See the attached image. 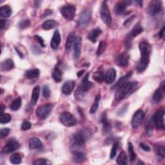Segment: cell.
Instances as JSON below:
<instances>
[{
    "mask_svg": "<svg viewBox=\"0 0 165 165\" xmlns=\"http://www.w3.org/2000/svg\"><path fill=\"white\" fill-rule=\"evenodd\" d=\"M43 147V143L39 138L32 137L29 140V148L30 150L41 149Z\"/></svg>",
    "mask_w": 165,
    "mask_h": 165,
    "instance_id": "21",
    "label": "cell"
},
{
    "mask_svg": "<svg viewBox=\"0 0 165 165\" xmlns=\"http://www.w3.org/2000/svg\"><path fill=\"white\" fill-rule=\"evenodd\" d=\"M86 159V155L83 151H76L74 152V156H73V161L75 162H81L85 161Z\"/></svg>",
    "mask_w": 165,
    "mask_h": 165,
    "instance_id": "29",
    "label": "cell"
},
{
    "mask_svg": "<svg viewBox=\"0 0 165 165\" xmlns=\"http://www.w3.org/2000/svg\"><path fill=\"white\" fill-rule=\"evenodd\" d=\"M129 59L130 56L127 53H121L119 54L116 59V64L118 66L125 67H127L129 65Z\"/></svg>",
    "mask_w": 165,
    "mask_h": 165,
    "instance_id": "14",
    "label": "cell"
},
{
    "mask_svg": "<svg viewBox=\"0 0 165 165\" xmlns=\"http://www.w3.org/2000/svg\"><path fill=\"white\" fill-rule=\"evenodd\" d=\"M12 11L8 5H4L0 8V16L3 18H8L12 15Z\"/></svg>",
    "mask_w": 165,
    "mask_h": 165,
    "instance_id": "30",
    "label": "cell"
},
{
    "mask_svg": "<svg viewBox=\"0 0 165 165\" xmlns=\"http://www.w3.org/2000/svg\"><path fill=\"white\" fill-rule=\"evenodd\" d=\"M88 76H89V74H86V75L84 77V78L82 80V83L79 86L78 89L82 92L83 93L86 94V92H87L88 91H89L91 87L92 86V83L89 81L88 80Z\"/></svg>",
    "mask_w": 165,
    "mask_h": 165,
    "instance_id": "13",
    "label": "cell"
},
{
    "mask_svg": "<svg viewBox=\"0 0 165 165\" xmlns=\"http://www.w3.org/2000/svg\"><path fill=\"white\" fill-rule=\"evenodd\" d=\"M86 137L83 132H76L71 135L70 145L73 148H79L85 146Z\"/></svg>",
    "mask_w": 165,
    "mask_h": 165,
    "instance_id": "3",
    "label": "cell"
},
{
    "mask_svg": "<svg viewBox=\"0 0 165 165\" xmlns=\"http://www.w3.org/2000/svg\"><path fill=\"white\" fill-rule=\"evenodd\" d=\"M43 96L46 98L49 97L50 96V88L47 85H45L43 87Z\"/></svg>",
    "mask_w": 165,
    "mask_h": 165,
    "instance_id": "46",
    "label": "cell"
},
{
    "mask_svg": "<svg viewBox=\"0 0 165 165\" xmlns=\"http://www.w3.org/2000/svg\"><path fill=\"white\" fill-rule=\"evenodd\" d=\"M143 29L141 27V25L138 23L135 25L132 30H131V32L129 34V37H130L131 38L135 37L138 35L141 34L143 32Z\"/></svg>",
    "mask_w": 165,
    "mask_h": 165,
    "instance_id": "28",
    "label": "cell"
},
{
    "mask_svg": "<svg viewBox=\"0 0 165 165\" xmlns=\"http://www.w3.org/2000/svg\"><path fill=\"white\" fill-rule=\"evenodd\" d=\"M100 14L101 18L103 20V21L107 25L108 27H110L112 24V19L110 12L107 5V2H103L101 5V10H100Z\"/></svg>",
    "mask_w": 165,
    "mask_h": 165,
    "instance_id": "4",
    "label": "cell"
},
{
    "mask_svg": "<svg viewBox=\"0 0 165 165\" xmlns=\"http://www.w3.org/2000/svg\"><path fill=\"white\" fill-rule=\"evenodd\" d=\"M58 25V23L56 20L48 19V20L45 21L43 23L42 27L45 30H50V29H52L54 27H56Z\"/></svg>",
    "mask_w": 165,
    "mask_h": 165,
    "instance_id": "31",
    "label": "cell"
},
{
    "mask_svg": "<svg viewBox=\"0 0 165 165\" xmlns=\"http://www.w3.org/2000/svg\"><path fill=\"white\" fill-rule=\"evenodd\" d=\"M14 49L16 50V52H17V54L19 55V58H23V54L19 51V50H18V48H16V47H14Z\"/></svg>",
    "mask_w": 165,
    "mask_h": 165,
    "instance_id": "57",
    "label": "cell"
},
{
    "mask_svg": "<svg viewBox=\"0 0 165 165\" xmlns=\"http://www.w3.org/2000/svg\"><path fill=\"white\" fill-rule=\"evenodd\" d=\"M145 118V113L141 110H138L134 114L132 119V126L133 129H137L140 125Z\"/></svg>",
    "mask_w": 165,
    "mask_h": 165,
    "instance_id": "10",
    "label": "cell"
},
{
    "mask_svg": "<svg viewBox=\"0 0 165 165\" xmlns=\"http://www.w3.org/2000/svg\"><path fill=\"white\" fill-rule=\"evenodd\" d=\"M32 126V124L29 121H24L21 124V129L23 130H28Z\"/></svg>",
    "mask_w": 165,
    "mask_h": 165,
    "instance_id": "47",
    "label": "cell"
},
{
    "mask_svg": "<svg viewBox=\"0 0 165 165\" xmlns=\"http://www.w3.org/2000/svg\"><path fill=\"white\" fill-rule=\"evenodd\" d=\"M132 75V72H129L128 74H126L124 76H123V77H121L118 81V82L112 86V89H114V88H118V87H119L124 83L126 82V81H127L131 77Z\"/></svg>",
    "mask_w": 165,
    "mask_h": 165,
    "instance_id": "32",
    "label": "cell"
},
{
    "mask_svg": "<svg viewBox=\"0 0 165 165\" xmlns=\"http://www.w3.org/2000/svg\"><path fill=\"white\" fill-rule=\"evenodd\" d=\"M139 50L141 51V58L137 66V70L139 72L145 71L150 63V56L151 51V45L146 41H142L139 45Z\"/></svg>",
    "mask_w": 165,
    "mask_h": 165,
    "instance_id": "1",
    "label": "cell"
},
{
    "mask_svg": "<svg viewBox=\"0 0 165 165\" xmlns=\"http://www.w3.org/2000/svg\"><path fill=\"white\" fill-rule=\"evenodd\" d=\"M11 121V116L8 113H3L0 118V123L2 124H6Z\"/></svg>",
    "mask_w": 165,
    "mask_h": 165,
    "instance_id": "43",
    "label": "cell"
},
{
    "mask_svg": "<svg viewBox=\"0 0 165 165\" xmlns=\"http://www.w3.org/2000/svg\"><path fill=\"white\" fill-rule=\"evenodd\" d=\"M118 146H119V145H118V142H116V143H113L112 148V150H111V152H110V159H113L116 156Z\"/></svg>",
    "mask_w": 165,
    "mask_h": 165,
    "instance_id": "45",
    "label": "cell"
},
{
    "mask_svg": "<svg viewBox=\"0 0 165 165\" xmlns=\"http://www.w3.org/2000/svg\"><path fill=\"white\" fill-rule=\"evenodd\" d=\"M162 10V3L161 1L151 2L147 8L148 14L151 16H156Z\"/></svg>",
    "mask_w": 165,
    "mask_h": 165,
    "instance_id": "9",
    "label": "cell"
},
{
    "mask_svg": "<svg viewBox=\"0 0 165 165\" xmlns=\"http://www.w3.org/2000/svg\"><path fill=\"white\" fill-rule=\"evenodd\" d=\"M140 147L145 151H150V148L148 145H147L145 143H141L140 144Z\"/></svg>",
    "mask_w": 165,
    "mask_h": 165,
    "instance_id": "53",
    "label": "cell"
},
{
    "mask_svg": "<svg viewBox=\"0 0 165 165\" xmlns=\"http://www.w3.org/2000/svg\"><path fill=\"white\" fill-rule=\"evenodd\" d=\"M101 34V30L99 28H96L92 29L88 35V39L91 42L95 43H96L99 36Z\"/></svg>",
    "mask_w": 165,
    "mask_h": 165,
    "instance_id": "23",
    "label": "cell"
},
{
    "mask_svg": "<svg viewBox=\"0 0 165 165\" xmlns=\"http://www.w3.org/2000/svg\"><path fill=\"white\" fill-rule=\"evenodd\" d=\"M135 2L139 5V6H140L141 7H143V1H135Z\"/></svg>",
    "mask_w": 165,
    "mask_h": 165,
    "instance_id": "58",
    "label": "cell"
},
{
    "mask_svg": "<svg viewBox=\"0 0 165 165\" xmlns=\"http://www.w3.org/2000/svg\"><path fill=\"white\" fill-rule=\"evenodd\" d=\"M101 99V95L100 94H97L96 96L95 100H94V102L93 103V105H92L91 110H90V113H95L96 112V111L98 109L99 107V101Z\"/></svg>",
    "mask_w": 165,
    "mask_h": 165,
    "instance_id": "36",
    "label": "cell"
},
{
    "mask_svg": "<svg viewBox=\"0 0 165 165\" xmlns=\"http://www.w3.org/2000/svg\"><path fill=\"white\" fill-rule=\"evenodd\" d=\"M34 39L40 43V45L42 47H45V41L43 40V38L40 36H38V35H35L34 36Z\"/></svg>",
    "mask_w": 165,
    "mask_h": 165,
    "instance_id": "49",
    "label": "cell"
},
{
    "mask_svg": "<svg viewBox=\"0 0 165 165\" xmlns=\"http://www.w3.org/2000/svg\"><path fill=\"white\" fill-rule=\"evenodd\" d=\"M21 103H22V100L21 97H18L15 100L13 101V102L11 103L10 105V108L13 111H17L19 109V108L21 106Z\"/></svg>",
    "mask_w": 165,
    "mask_h": 165,
    "instance_id": "34",
    "label": "cell"
},
{
    "mask_svg": "<svg viewBox=\"0 0 165 165\" xmlns=\"http://www.w3.org/2000/svg\"><path fill=\"white\" fill-rule=\"evenodd\" d=\"M154 124H155V122H154V118H152L150 120L149 123L147 124L146 128V133H147L148 135H150V134H151L152 131H153Z\"/></svg>",
    "mask_w": 165,
    "mask_h": 165,
    "instance_id": "42",
    "label": "cell"
},
{
    "mask_svg": "<svg viewBox=\"0 0 165 165\" xmlns=\"http://www.w3.org/2000/svg\"><path fill=\"white\" fill-rule=\"evenodd\" d=\"M164 30H165V27H163L162 28V29L160 30L159 33V38H162L163 36H164Z\"/></svg>",
    "mask_w": 165,
    "mask_h": 165,
    "instance_id": "55",
    "label": "cell"
},
{
    "mask_svg": "<svg viewBox=\"0 0 165 165\" xmlns=\"http://www.w3.org/2000/svg\"><path fill=\"white\" fill-rule=\"evenodd\" d=\"M93 78L97 82H101L105 80V75L103 71L99 70L93 74Z\"/></svg>",
    "mask_w": 165,
    "mask_h": 165,
    "instance_id": "37",
    "label": "cell"
},
{
    "mask_svg": "<svg viewBox=\"0 0 165 165\" xmlns=\"http://www.w3.org/2000/svg\"><path fill=\"white\" fill-rule=\"evenodd\" d=\"M101 122L103 125V132L104 134L108 133L111 130V124L107 119V116L105 112H104L101 118Z\"/></svg>",
    "mask_w": 165,
    "mask_h": 165,
    "instance_id": "22",
    "label": "cell"
},
{
    "mask_svg": "<svg viewBox=\"0 0 165 165\" xmlns=\"http://www.w3.org/2000/svg\"><path fill=\"white\" fill-rule=\"evenodd\" d=\"M129 151L130 154V161L133 162L136 159V154L134 151L133 145L131 143H129Z\"/></svg>",
    "mask_w": 165,
    "mask_h": 165,
    "instance_id": "41",
    "label": "cell"
},
{
    "mask_svg": "<svg viewBox=\"0 0 165 165\" xmlns=\"http://www.w3.org/2000/svg\"><path fill=\"white\" fill-rule=\"evenodd\" d=\"M7 25V21L6 20L1 19L0 21V28H1V30H3L4 28Z\"/></svg>",
    "mask_w": 165,
    "mask_h": 165,
    "instance_id": "54",
    "label": "cell"
},
{
    "mask_svg": "<svg viewBox=\"0 0 165 165\" xmlns=\"http://www.w3.org/2000/svg\"><path fill=\"white\" fill-rule=\"evenodd\" d=\"M31 50H32L33 54H34L36 55H40L42 53L41 49L37 46H32L31 47Z\"/></svg>",
    "mask_w": 165,
    "mask_h": 165,
    "instance_id": "50",
    "label": "cell"
},
{
    "mask_svg": "<svg viewBox=\"0 0 165 165\" xmlns=\"http://www.w3.org/2000/svg\"><path fill=\"white\" fill-rule=\"evenodd\" d=\"M40 74V70L37 69H34L27 70L25 74V77L29 80H33L39 77Z\"/></svg>",
    "mask_w": 165,
    "mask_h": 165,
    "instance_id": "27",
    "label": "cell"
},
{
    "mask_svg": "<svg viewBox=\"0 0 165 165\" xmlns=\"http://www.w3.org/2000/svg\"><path fill=\"white\" fill-rule=\"evenodd\" d=\"M30 21L29 19H22L21 21H19V24H18V26L19 27V29H25L29 27V26L30 25Z\"/></svg>",
    "mask_w": 165,
    "mask_h": 165,
    "instance_id": "44",
    "label": "cell"
},
{
    "mask_svg": "<svg viewBox=\"0 0 165 165\" xmlns=\"http://www.w3.org/2000/svg\"><path fill=\"white\" fill-rule=\"evenodd\" d=\"M9 132H10V130L8 128L2 129L1 130V132H0V137H1V138H3V137H7L8 135Z\"/></svg>",
    "mask_w": 165,
    "mask_h": 165,
    "instance_id": "51",
    "label": "cell"
},
{
    "mask_svg": "<svg viewBox=\"0 0 165 165\" xmlns=\"http://www.w3.org/2000/svg\"><path fill=\"white\" fill-rule=\"evenodd\" d=\"M75 7L73 5H65L61 8L60 12L66 20L72 21L75 15Z\"/></svg>",
    "mask_w": 165,
    "mask_h": 165,
    "instance_id": "7",
    "label": "cell"
},
{
    "mask_svg": "<svg viewBox=\"0 0 165 165\" xmlns=\"http://www.w3.org/2000/svg\"><path fill=\"white\" fill-rule=\"evenodd\" d=\"M92 18V10L90 8H86L81 14L79 19V24L81 26H86L89 23Z\"/></svg>",
    "mask_w": 165,
    "mask_h": 165,
    "instance_id": "12",
    "label": "cell"
},
{
    "mask_svg": "<svg viewBox=\"0 0 165 165\" xmlns=\"http://www.w3.org/2000/svg\"><path fill=\"white\" fill-rule=\"evenodd\" d=\"M40 93V86H38V85L36 86L32 91V97H31V99H30V103L33 106H35L36 105L37 101H38V99H39Z\"/></svg>",
    "mask_w": 165,
    "mask_h": 165,
    "instance_id": "25",
    "label": "cell"
},
{
    "mask_svg": "<svg viewBox=\"0 0 165 165\" xmlns=\"http://www.w3.org/2000/svg\"><path fill=\"white\" fill-rule=\"evenodd\" d=\"M135 18V15H133L131 17H130L129 18H128L127 19H126L124 23H123V26L124 27H129V25H131V23L133 22L134 19Z\"/></svg>",
    "mask_w": 165,
    "mask_h": 165,
    "instance_id": "48",
    "label": "cell"
},
{
    "mask_svg": "<svg viewBox=\"0 0 165 165\" xmlns=\"http://www.w3.org/2000/svg\"><path fill=\"white\" fill-rule=\"evenodd\" d=\"M10 161L12 164H20L21 162V157L19 154H14L10 157Z\"/></svg>",
    "mask_w": 165,
    "mask_h": 165,
    "instance_id": "40",
    "label": "cell"
},
{
    "mask_svg": "<svg viewBox=\"0 0 165 165\" xmlns=\"http://www.w3.org/2000/svg\"><path fill=\"white\" fill-rule=\"evenodd\" d=\"M14 68V62L10 59H7L1 63V69L3 71H9Z\"/></svg>",
    "mask_w": 165,
    "mask_h": 165,
    "instance_id": "26",
    "label": "cell"
},
{
    "mask_svg": "<svg viewBox=\"0 0 165 165\" xmlns=\"http://www.w3.org/2000/svg\"><path fill=\"white\" fill-rule=\"evenodd\" d=\"M51 14H52V12L50 10H45V12H44V16H48L49 15H50Z\"/></svg>",
    "mask_w": 165,
    "mask_h": 165,
    "instance_id": "56",
    "label": "cell"
},
{
    "mask_svg": "<svg viewBox=\"0 0 165 165\" xmlns=\"http://www.w3.org/2000/svg\"><path fill=\"white\" fill-rule=\"evenodd\" d=\"M19 148V143L16 140V139H12L6 143L3 148V152L4 154H10L16 150H17Z\"/></svg>",
    "mask_w": 165,
    "mask_h": 165,
    "instance_id": "11",
    "label": "cell"
},
{
    "mask_svg": "<svg viewBox=\"0 0 165 165\" xmlns=\"http://www.w3.org/2000/svg\"><path fill=\"white\" fill-rule=\"evenodd\" d=\"M130 2H127V1H123V2H118L115 7H114V11H115L116 14L118 15H121L123 14L125 12L126 7L129 5H130Z\"/></svg>",
    "mask_w": 165,
    "mask_h": 165,
    "instance_id": "16",
    "label": "cell"
},
{
    "mask_svg": "<svg viewBox=\"0 0 165 165\" xmlns=\"http://www.w3.org/2000/svg\"><path fill=\"white\" fill-rule=\"evenodd\" d=\"M164 116V110L162 108L159 109L156 112V113L155 114V116L154 117V120L157 130H164L165 129Z\"/></svg>",
    "mask_w": 165,
    "mask_h": 165,
    "instance_id": "8",
    "label": "cell"
},
{
    "mask_svg": "<svg viewBox=\"0 0 165 165\" xmlns=\"http://www.w3.org/2000/svg\"><path fill=\"white\" fill-rule=\"evenodd\" d=\"M62 75H63L62 70L58 67H56L52 72L53 79L56 82L59 83L62 80Z\"/></svg>",
    "mask_w": 165,
    "mask_h": 165,
    "instance_id": "33",
    "label": "cell"
},
{
    "mask_svg": "<svg viewBox=\"0 0 165 165\" xmlns=\"http://www.w3.org/2000/svg\"><path fill=\"white\" fill-rule=\"evenodd\" d=\"M61 42V36L58 30H56L54 34L52 39L50 41V47L54 50H56Z\"/></svg>",
    "mask_w": 165,
    "mask_h": 165,
    "instance_id": "20",
    "label": "cell"
},
{
    "mask_svg": "<svg viewBox=\"0 0 165 165\" xmlns=\"http://www.w3.org/2000/svg\"><path fill=\"white\" fill-rule=\"evenodd\" d=\"M106 47H107V44L104 41H100L99 44V47L97 50V56H100L101 54L104 53V52L105 51Z\"/></svg>",
    "mask_w": 165,
    "mask_h": 165,
    "instance_id": "38",
    "label": "cell"
},
{
    "mask_svg": "<svg viewBox=\"0 0 165 165\" xmlns=\"http://www.w3.org/2000/svg\"><path fill=\"white\" fill-rule=\"evenodd\" d=\"M47 162V159H38L36 160L34 162H33V164H46Z\"/></svg>",
    "mask_w": 165,
    "mask_h": 165,
    "instance_id": "52",
    "label": "cell"
},
{
    "mask_svg": "<svg viewBox=\"0 0 165 165\" xmlns=\"http://www.w3.org/2000/svg\"><path fill=\"white\" fill-rule=\"evenodd\" d=\"M53 108V105L50 103L43 105L38 107L36 111V113L37 118L41 120H44L47 119L50 112H51Z\"/></svg>",
    "mask_w": 165,
    "mask_h": 165,
    "instance_id": "5",
    "label": "cell"
},
{
    "mask_svg": "<svg viewBox=\"0 0 165 165\" xmlns=\"http://www.w3.org/2000/svg\"><path fill=\"white\" fill-rule=\"evenodd\" d=\"M75 39H76V35H75V32H70L68 36L67 42H66L65 47H66L67 51H68V52L70 51L72 48V46L74 45Z\"/></svg>",
    "mask_w": 165,
    "mask_h": 165,
    "instance_id": "24",
    "label": "cell"
},
{
    "mask_svg": "<svg viewBox=\"0 0 165 165\" xmlns=\"http://www.w3.org/2000/svg\"><path fill=\"white\" fill-rule=\"evenodd\" d=\"M75 83L73 80H69L66 81L64 84H63L61 91L63 94H65L66 96H69L71 94L72 91H74V88H75Z\"/></svg>",
    "mask_w": 165,
    "mask_h": 165,
    "instance_id": "15",
    "label": "cell"
},
{
    "mask_svg": "<svg viewBox=\"0 0 165 165\" xmlns=\"http://www.w3.org/2000/svg\"><path fill=\"white\" fill-rule=\"evenodd\" d=\"M116 78V70L113 68H110L105 75V80L107 84H112Z\"/></svg>",
    "mask_w": 165,
    "mask_h": 165,
    "instance_id": "17",
    "label": "cell"
},
{
    "mask_svg": "<svg viewBox=\"0 0 165 165\" xmlns=\"http://www.w3.org/2000/svg\"><path fill=\"white\" fill-rule=\"evenodd\" d=\"M74 56L75 59H78L80 57L81 52V47H82V42H81V37L80 36L76 37V39L74 43Z\"/></svg>",
    "mask_w": 165,
    "mask_h": 165,
    "instance_id": "18",
    "label": "cell"
},
{
    "mask_svg": "<svg viewBox=\"0 0 165 165\" xmlns=\"http://www.w3.org/2000/svg\"><path fill=\"white\" fill-rule=\"evenodd\" d=\"M116 161L118 164H121V165H124L127 164V156H126L125 151H122L121 152Z\"/></svg>",
    "mask_w": 165,
    "mask_h": 165,
    "instance_id": "35",
    "label": "cell"
},
{
    "mask_svg": "<svg viewBox=\"0 0 165 165\" xmlns=\"http://www.w3.org/2000/svg\"><path fill=\"white\" fill-rule=\"evenodd\" d=\"M164 92V81H163L160 87L155 91L153 95V100L156 103H159L162 99Z\"/></svg>",
    "mask_w": 165,
    "mask_h": 165,
    "instance_id": "19",
    "label": "cell"
},
{
    "mask_svg": "<svg viewBox=\"0 0 165 165\" xmlns=\"http://www.w3.org/2000/svg\"><path fill=\"white\" fill-rule=\"evenodd\" d=\"M137 85V82H128L124 83L122 85L118 88L116 92L115 97L118 100L123 99L129 93H130L135 87Z\"/></svg>",
    "mask_w": 165,
    "mask_h": 165,
    "instance_id": "2",
    "label": "cell"
},
{
    "mask_svg": "<svg viewBox=\"0 0 165 165\" xmlns=\"http://www.w3.org/2000/svg\"><path fill=\"white\" fill-rule=\"evenodd\" d=\"M61 123L67 127H72L76 125L77 121L72 114L67 112H63L59 117Z\"/></svg>",
    "mask_w": 165,
    "mask_h": 165,
    "instance_id": "6",
    "label": "cell"
},
{
    "mask_svg": "<svg viewBox=\"0 0 165 165\" xmlns=\"http://www.w3.org/2000/svg\"><path fill=\"white\" fill-rule=\"evenodd\" d=\"M154 150L156 151V154L161 158H164L165 156V152L164 148L163 146L161 145H157L154 147Z\"/></svg>",
    "mask_w": 165,
    "mask_h": 165,
    "instance_id": "39",
    "label": "cell"
},
{
    "mask_svg": "<svg viewBox=\"0 0 165 165\" xmlns=\"http://www.w3.org/2000/svg\"><path fill=\"white\" fill-rule=\"evenodd\" d=\"M84 70H81V71H80L79 72H78V77H81V76L83 74V72H84Z\"/></svg>",
    "mask_w": 165,
    "mask_h": 165,
    "instance_id": "59",
    "label": "cell"
}]
</instances>
